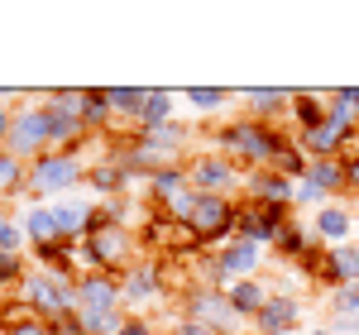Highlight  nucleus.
I'll return each mask as SVG.
<instances>
[{
  "label": "nucleus",
  "mask_w": 359,
  "mask_h": 335,
  "mask_svg": "<svg viewBox=\"0 0 359 335\" xmlns=\"http://www.w3.org/2000/svg\"><path fill=\"white\" fill-rule=\"evenodd\" d=\"M192 182H187V163H172V168H158L154 177H149V196H154V206H168L177 192H187Z\"/></svg>",
  "instance_id": "nucleus-23"
},
{
  "label": "nucleus",
  "mask_w": 359,
  "mask_h": 335,
  "mask_svg": "<svg viewBox=\"0 0 359 335\" xmlns=\"http://www.w3.org/2000/svg\"><path fill=\"white\" fill-rule=\"evenodd\" d=\"M82 120H86V130H106V125L115 120V111H111V96H106V91H86Z\"/></svg>",
  "instance_id": "nucleus-28"
},
{
  "label": "nucleus",
  "mask_w": 359,
  "mask_h": 335,
  "mask_svg": "<svg viewBox=\"0 0 359 335\" xmlns=\"http://www.w3.org/2000/svg\"><path fill=\"white\" fill-rule=\"evenodd\" d=\"M292 206H316V211H321V206H326V196L316 192V187H311V182H297V196H292Z\"/></svg>",
  "instance_id": "nucleus-35"
},
{
  "label": "nucleus",
  "mask_w": 359,
  "mask_h": 335,
  "mask_svg": "<svg viewBox=\"0 0 359 335\" xmlns=\"http://www.w3.org/2000/svg\"><path fill=\"white\" fill-rule=\"evenodd\" d=\"M86 245H91V254H96L101 273H115V278L139 259L135 254V230H130V225H101Z\"/></svg>",
  "instance_id": "nucleus-8"
},
{
  "label": "nucleus",
  "mask_w": 359,
  "mask_h": 335,
  "mask_svg": "<svg viewBox=\"0 0 359 335\" xmlns=\"http://www.w3.org/2000/svg\"><path fill=\"white\" fill-rule=\"evenodd\" d=\"M187 106L211 115V111H221V106H230V91H221V86H187Z\"/></svg>",
  "instance_id": "nucleus-29"
},
{
  "label": "nucleus",
  "mask_w": 359,
  "mask_h": 335,
  "mask_svg": "<svg viewBox=\"0 0 359 335\" xmlns=\"http://www.w3.org/2000/svg\"><path fill=\"white\" fill-rule=\"evenodd\" d=\"M53 216H57V235L62 240H86L96 206H86V201H53Z\"/></svg>",
  "instance_id": "nucleus-18"
},
{
  "label": "nucleus",
  "mask_w": 359,
  "mask_h": 335,
  "mask_svg": "<svg viewBox=\"0 0 359 335\" xmlns=\"http://www.w3.org/2000/svg\"><path fill=\"white\" fill-rule=\"evenodd\" d=\"M187 225L196 230L201 249L240 240V235H235V201H230V196H201V201H196V211H192V221H187Z\"/></svg>",
  "instance_id": "nucleus-4"
},
{
  "label": "nucleus",
  "mask_w": 359,
  "mask_h": 335,
  "mask_svg": "<svg viewBox=\"0 0 359 335\" xmlns=\"http://www.w3.org/2000/svg\"><path fill=\"white\" fill-rule=\"evenodd\" d=\"M5 149H10L15 158H25V163H34L39 153H48V106H25V111H15V130H10Z\"/></svg>",
  "instance_id": "nucleus-7"
},
{
  "label": "nucleus",
  "mask_w": 359,
  "mask_h": 335,
  "mask_svg": "<svg viewBox=\"0 0 359 335\" xmlns=\"http://www.w3.org/2000/svg\"><path fill=\"white\" fill-rule=\"evenodd\" d=\"M10 130H15V111L0 106V149H5V139H10Z\"/></svg>",
  "instance_id": "nucleus-39"
},
{
  "label": "nucleus",
  "mask_w": 359,
  "mask_h": 335,
  "mask_svg": "<svg viewBox=\"0 0 359 335\" xmlns=\"http://www.w3.org/2000/svg\"><path fill=\"white\" fill-rule=\"evenodd\" d=\"M340 96H345V101H350V106H355V111H359V86H345Z\"/></svg>",
  "instance_id": "nucleus-40"
},
{
  "label": "nucleus",
  "mask_w": 359,
  "mask_h": 335,
  "mask_svg": "<svg viewBox=\"0 0 359 335\" xmlns=\"http://www.w3.org/2000/svg\"><path fill=\"white\" fill-rule=\"evenodd\" d=\"M292 221L287 206H264V201H240L235 206V235L249 240V245H278V230Z\"/></svg>",
  "instance_id": "nucleus-5"
},
{
  "label": "nucleus",
  "mask_w": 359,
  "mask_h": 335,
  "mask_svg": "<svg viewBox=\"0 0 359 335\" xmlns=\"http://www.w3.org/2000/svg\"><path fill=\"white\" fill-rule=\"evenodd\" d=\"M163 125H172V91H149L144 96V111H139V135L163 130Z\"/></svg>",
  "instance_id": "nucleus-26"
},
{
  "label": "nucleus",
  "mask_w": 359,
  "mask_h": 335,
  "mask_svg": "<svg viewBox=\"0 0 359 335\" xmlns=\"http://www.w3.org/2000/svg\"><path fill=\"white\" fill-rule=\"evenodd\" d=\"M25 235H29V245H34V249H43V245H57L62 235H57L53 206H29V211H25Z\"/></svg>",
  "instance_id": "nucleus-24"
},
{
  "label": "nucleus",
  "mask_w": 359,
  "mask_h": 335,
  "mask_svg": "<svg viewBox=\"0 0 359 335\" xmlns=\"http://www.w3.org/2000/svg\"><path fill=\"white\" fill-rule=\"evenodd\" d=\"M172 335H221V331H211L206 321H192V316H182V321H177V331H172Z\"/></svg>",
  "instance_id": "nucleus-36"
},
{
  "label": "nucleus",
  "mask_w": 359,
  "mask_h": 335,
  "mask_svg": "<svg viewBox=\"0 0 359 335\" xmlns=\"http://www.w3.org/2000/svg\"><path fill=\"white\" fill-rule=\"evenodd\" d=\"M287 149V139L278 135L273 125H259V120H235V125H225L221 135H216V153L225 158H235L240 168H254V172H264V168H273V158Z\"/></svg>",
  "instance_id": "nucleus-1"
},
{
  "label": "nucleus",
  "mask_w": 359,
  "mask_h": 335,
  "mask_svg": "<svg viewBox=\"0 0 359 335\" xmlns=\"http://www.w3.org/2000/svg\"><path fill=\"white\" fill-rule=\"evenodd\" d=\"M125 307V282L115 273H82L77 278V311H120Z\"/></svg>",
  "instance_id": "nucleus-11"
},
{
  "label": "nucleus",
  "mask_w": 359,
  "mask_h": 335,
  "mask_svg": "<svg viewBox=\"0 0 359 335\" xmlns=\"http://www.w3.org/2000/svg\"><path fill=\"white\" fill-rule=\"evenodd\" d=\"M249 201H264V206H292V196H297V182L292 177H278L273 168H264V172H249Z\"/></svg>",
  "instance_id": "nucleus-15"
},
{
  "label": "nucleus",
  "mask_w": 359,
  "mask_h": 335,
  "mask_svg": "<svg viewBox=\"0 0 359 335\" xmlns=\"http://www.w3.org/2000/svg\"><path fill=\"white\" fill-rule=\"evenodd\" d=\"M106 96H111L115 120H139V111H144V96H149V91H139V86H106Z\"/></svg>",
  "instance_id": "nucleus-27"
},
{
  "label": "nucleus",
  "mask_w": 359,
  "mask_h": 335,
  "mask_svg": "<svg viewBox=\"0 0 359 335\" xmlns=\"http://www.w3.org/2000/svg\"><path fill=\"white\" fill-rule=\"evenodd\" d=\"M25 259L20 254H0V287H15V282H25Z\"/></svg>",
  "instance_id": "nucleus-33"
},
{
  "label": "nucleus",
  "mask_w": 359,
  "mask_h": 335,
  "mask_svg": "<svg viewBox=\"0 0 359 335\" xmlns=\"http://www.w3.org/2000/svg\"><path fill=\"white\" fill-rule=\"evenodd\" d=\"M77 182H86V163L82 153H39L34 163H29V192L39 196H57L67 192V187H77Z\"/></svg>",
  "instance_id": "nucleus-3"
},
{
  "label": "nucleus",
  "mask_w": 359,
  "mask_h": 335,
  "mask_svg": "<svg viewBox=\"0 0 359 335\" xmlns=\"http://www.w3.org/2000/svg\"><path fill=\"white\" fill-rule=\"evenodd\" d=\"M187 316L206 321L211 331H221V335H230L240 326V316H235V307H230V297H225L221 287H196L192 297H187Z\"/></svg>",
  "instance_id": "nucleus-12"
},
{
  "label": "nucleus",
  "mask_w": 359,
  "mask_h": 335,
  "mask_svg": "<svg viewBox=\"0 0 359 335\" xmlns=\"http://www.w3.org/2000/svg\"><path fill=\"white\" fill-rule=\"evenodd\" d=\"M311 335H331V331H311Z\"/></svg>",
  "instance_id": "nucleus-41"
},
{
  "label": "nucleus",
  "mask_w": 359,
  "mask_h": 335,
  "mask_svg": "<svg viewBox=\"0 0 359 335\" xmlns=\"http://www.w3.org/2000/svg\"><path fill=\"white\" fill-rule=\"evenodd\" d=\"M306 182L326 196V201H335V196L345 192V158H311V168H306Z\"/></svg>",
  "instance_id": "nucleus-21"
},
{
  "label": "nucleus",
  "mask_w": 359,
  "mask_h": 335,
  "mask_svg": "<svg viewBox=\"0 0 359 335\" xmlns=\"http://www.w3.org/2000/svg\"><path fill=\"white\" fill-rule=\"evenodd\" d=\"M20 192H29V163L15 158L10 149H0V201H10Z\"/></svg>",
  "instance_id": "nucleus-25"
},
{
  "label": "nucleus",
  "mask_w": 359,
  "mask_h": 335,
  "mask_svg": "<svg viewBox=\"0 0 359 335\" xmlns=\"http://www.w3.org/2000/svg\"><path fill=\"white\" fill-rule=\"evenodd\" d=\"M20 297H25V307L34 311V316L53 321L62 311H77V282L57 278L48 268H29L25 282H20Z\"/></svg>",
  "instance_id": "nucleus-2"
},
{
  "label": "nucleus",
  "mask_w": 359,
  "mask_h": 335,
  "mask_svg": "<svg viewBox=\"0 0 359 335\" xmlns=\"http://www.w3.org/2000/svg\"><path fill=\"white\" fill-rule=\"evenodd\" d=\"M187 182L201 196H230L240 187V163L225 153H196V158H187Z\"/></svg>",
  "instance_id": "nucleus-6"
},
{
  "label": "nucleus",
  "mask_w": 359,
  "mask_h": 335,
  "mask_svg": "<svg viewBox=\"0 0 359 335\" xmlns=\"http://www.w3.org/2000/svg\"><path fill=\"white\" fill-rule=\"evenodd\" d=\"M254 326H259V335H292L302 326V297L273 292V297L264 302V311L254 316Z\"/></svg>",
  "instance_id": "nucleus-13"
},
{
  "label": "nucleus",
  "mask_w": 359,
  "mask_h": 335,
  "mask_svg": "<svg viewBox=\"0 0 359 335\" xmlns=\"http://www.w3.org/2000/svg\"><path fill=\"white\" fill-rule=\"evenodd\" d=\"M292 101H297V91H283V86H259V91H245L249 120H259V125H269L273 115L292 111Z\"/></svg>",
  "instance_id": "nucleus-17"
},
{
  "label": "nucleus",
  "mask_w": 359,
  "mask_h": 335,
  "mask_svg": "<svg viewBox=\"0 0 359 335\" xmlns=\"http://www.w3.org/2000/svg\"><path fill=\"white\" fill-rule=\"evenodd\" d=\"M48 335H86L82 331V311H62L48 321Z\"/></svg>",
  "instance_id": "nucleus-34"
},
{
  "label": "nucleus",
  "mask_w": 359,
  "mask_h": 335,
  "mask_svg": "<svg viewBox=\"0 0 359 335\" xmlns=\"http://www.w3.org/2000/svg\"><path fill=\"white\" fill-rule=\"evenodd\" d=\"M25 221H10L5 211H0V254H20L25 249Z\"/></svg>",
  "instance_id": "nucleus-31"
},
{
  "label": "nucleus",
  "mask_w": 359,
  "mask_h": 335,
  "mask_svg": "<svg viewBox=\"0 0 359 335\" xmlns=\"http://www.w3.org/2000/svg\"><path fill=\"white\" fill-rule=\"evenodd\" d=\"M345 192L359 196V158H355V163H345Z\"/></svg>",
  "instance_id": "nucleus-38"
},
{
  "label": "nucleus",
  "mask_w": 359,
  "mask_h": 335,
  "mask_svg": "<svg viewBox=\"0 0 359 335\" xmlns=\"http://www.w3.org/2000/svg\"><path fill=\"white\" fill-rule=\"evenodd\" d=\"M321 282H331V287H350L359 282V245H335L326 249V264H321Z\"/></svg>",
  "instance_id": "nucleus-16"
},
{
  "label": "nucleus",
  "mask_w": 359,
  "mask_h": 335,
  "mask_svg": "<svg viewBox=\"0 0 359 335\" xmlns=\"http://www.w3.org/2000/svg\"><path fill=\"white\" fill-rule=\"evenodd\" d=\"M311 230H316V240H326V245H350V230H355V211H350V201H326L321 211H316V221H311Z\"/></svg>",
  "instance_id": "nucleus-14"
},
{
  "label": "nucleus",
  "mask_w": 359,
  "mask_h": 335,
  "mask_svg": "<svg viewBox=\"0 0 359 335\" xmlns=\"http://www.w3.org/2000/svg\"><path fill=\"white\" fill-rule=\"evenodd\" d=\"M120 326H125L120 311H82V331L86 335H115Z\"/></svg>",
  "instance_id": "nucleus-30"
},
{
  "label": "nucleus",
  "mask_w": 359,
  "mask_h": 335,
  "mask_svg": "<svg viewBox=\"0 0 359 335\" xmlns=\"http://www.w3.org/2000/svg\"><path fill=\"white\" fill-rule=\"evenodd\" d=\"M120 282H125V302H158V292L168 282V264L158 254H139L135 264L120 273Z\"/></svg>",
  "instance_id": "nucleus-9"
},
{
  "label": "nucleus",
  "mask_w": 359,
  "mask_h": 335,
  "mask_svg": "<svg viewBox=\"0 0 359 335\" xmlns=\"http://www.w3.org/2000/svg\"><path fill=\"white\" fill-rule=\"evenodd\" d=\"M86 187L101 192V196H120L125 187H130V172H125L120 163H111V158H101V163L86 168Z\"/></svg>",
  "instance_id": "nucleus-22"
},
{
  "label": "nucleus",
  "mask_w": 359,
  "mask_h": 335,
  "mask_svg": "<svg viewBox=\"0 0 359 335\" xmlns=\"http://www.w3.org/2000/svg\"><path fill=\"white\" fill-rule=\"evenodd\" d=\"M225 297H230V307H235V316H240V321H254L273 292L264 287V278H245V282H235V287H225Z\"/></svg>",
  "instance_id": "nucleus-19"
},
{
  "label": "nucleus",
  "mask_w": 359,
  "mask_h": 335,
  "mask_svg": "<svg viewBox=\"0 0 359 335\" xmlns=\"http://www.w3.org/2000/svg\"><path fill=\"white\" fill-rule=\"evenodd\" d=\"M245 278H259V245H249V240H230L221 254H216V278L211 287H235V282Z\"/></svg>",
  "instance_id": "nucleus-10"
},
{
  "label": "nucleus",
  "mask_w": 359,
  "mask_h": 335,
  "mask_svg": "<svg viewBox=\"0 0 359 335\" xmlns=\"http://www.w3.org/2000/svg\"><path fill=\"white\" fill-rule=\"evenodd\" d=\"M115 335H154V331H149V321H144V316H125V326H120Z\"/></svg>",
  "instance_id": "nucleus-37"
},
{
  "label": "nucleus",
  "mask_w": 359,
  "mask_h": 335,
  "mask_svg": "<svg viewBox=\"0 0 359 335\" xmlns=\"http://www.w3.org/2000/svg\"><path fill=\"white\" fill-rule=\"evenodd\" d=\"M331 316H359V282L331 292Z\"/></svg>",
  "instance_id": "nucleus-32"
},
{
  "label": "nucleus",
  "mask_w": 359,
  "mask_h": 335,
  "mask_svg": "<svg viewBox=\"0 0 359 335\" xmlns=\"http://www.w3.org/2000/svg\"><path fill=\"white\" fill-rule=\"evenodd\" d=\"M326 111H331V96L326 91H297L292 101V120H297V135H311L326 125Z\"/></svg>",
  "instance_id": "nucleus-20"
}]
</instances>
